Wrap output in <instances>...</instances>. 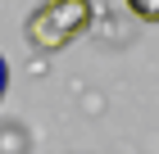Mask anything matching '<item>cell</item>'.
<instances>
[{"instance_id":"cell-1","label":"cell","mask_w":159,"mask_h":154,"mask_svg":"<svg viewBox=\"0 0 159 154\" xmlns=\"http://www.w3.org/2000/svg\"><path fill=\"white\" fill-rule=\"evenodd\" d=\"M91 14H96V0H46L41 9L27 14L23 32L37 50H64L91 27Z\"/></svg>"},{"instance_id":"cell-2","label":"cell","mask_w":159,"mask_h":154,"mask_svg":"<svg viewBox=\"0 0 159 154\" xmlns=\"http://www.w3.org/2000/svg\"><path fill=\"white\" fill-rule=\"evenodd\" d=\"M127 9H132L141 23H159V0H127Z\"/></svg>"},{"instance_id":"cell-3","label":"cell","mask_w":159,"mask_h":154,"mask_svg":"<svg viewBox=\"0 0 159 154\" xmlns=\"http://www.w3.org/2000/svg\"><path fill=\"white\" fill-rule=\"evenodd\" d=\"M5 86H9V68H5V59H0V95H5Z\"/></svg>"}]
</instances>
